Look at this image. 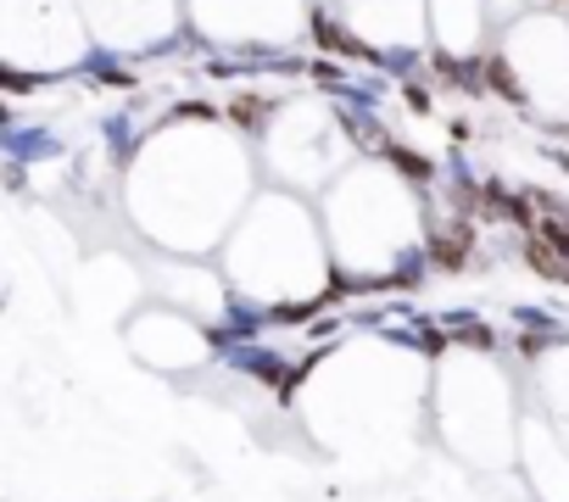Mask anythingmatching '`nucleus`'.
<instances>
[{
	"instance_id": "3",
	"label": "nucleus",
	"mask_w": 569,
	"mask_h": 502,
	"mask_svg": "<svg viewBox=\"0 0 569 502\" xmlns=\"http://www.w3.org/2000/svg\"><path fill=\"white\" fill-rule=\"evenodd\" d=\"M480 12H486V0H430V18H436L447 51H475V40H480Z\"/></svg>"
},
{
	"instance_id": "1",
	"label": "nucleus",
	"mask_w": 569,
	"mask_h": 502,
	"mask_svg": "<svg viewBox=\"0 0 569 502\" xmlns=\"http://www.w3.org/2000/svg\"><path fill=\"white\" fill-rule=\"evenodd\" d=\"M502 62H508V73L519 79V90L536 107L569 112V29L552 12H541L536 23L513 29L508 46H502Z\"/></svg>"
},
{
	"instance_id": "2",
	"label": "nucleus",
	"mask_w": 569,
	"mask_h": 502,
	"mask_svg": "<svg viewBox=\"0 0 569 502\" xmlns=\"http://www.w3.org/2000/svg\"><path fill=\"white\" fill-rule=\"evenodd\" d=\"M347 12L369 46H408V40H419L425 0H347Z\"/></svg>"
}]
</instances>
